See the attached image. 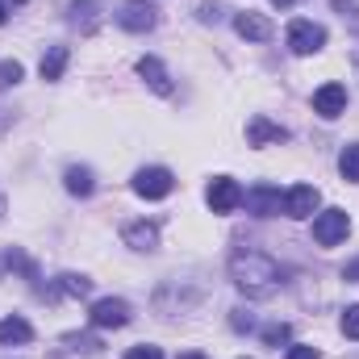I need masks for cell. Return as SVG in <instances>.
Wrapping results in <instances>:
<instances>
[{
    "mask_svg": "<svg viewBox=\"0 0 359 359\" xmlns=\"http://www.w3.org/2000/svg\"><path fill=\"white\" fill-rule=\"evenodd\" d=\"M0 213H4V201H0Z\"/></svg>",
    "mask_w": 359,
    "mask_h": 359,
    "instance_id": "31",
    "label": "cell"
},
{
    "mask_svg": "<svg viewBox=\"0 0 359 359\" xmlns=\"http://www.w3.org/2000/svg\"><path fill=\"white\" fill-rule=\"evenodd\" d=\"M234 29H238V38H247V42H268L271 38V21L259 17V13H238V17H234Z\"/></svg>",
    "mask_w": 359,
    "mask_h": 359,
    "instance_id": "12",
    "label": "cell"
},
{
    "mask_svg": "<svg viewBox=\"0 0 359 359\" xmlns=\"http://www.w3.org/2000/svg\"><path fill=\"white\" fill-rule=\"evenodd\" d=\"M343 334H347V339H355V343H359V305H351V309L343 313Z\"/></svg>",
    "mask_w": 359,
    "mask_h": 359,
    "instance_id": "22",
    "label": "cell"
},
{
    "mask_svg": "<svg viewBox=\"0 0 359 359\" xmlns=\"http://www.w3.org/2000/svg\"><path fill=\"white\" fill-rule=\"evenodd\" d=\"M271 4H276V8H288V4H297V0H271Z\"/></svg>",
    "mask_w": 359,
    "mask_h": 359,
    "instance_id": "28",
    "label": "cell"
},
{
    "mask_svg": "<svg viewBox=\"0 0 359 359\" xmlns=\"http://www.w3.org/2000/svg\"><path fill=\"white\" fill-rule=\"evenodd\" d=\"M288 334H292V330L280 322V326H268V330H264V343H268V347H280V343H288Z\"/></svg>",
    "mask_w": 359,
    "mask_h": 359,
    "instance_id": "23",
    "label": "cell"
},
{
    "mask_svg": "<svg viewBox=\"0 0 359 359\" xmlns=\"http://www.w3.org/2000/svg\"><path fill=\"white\" fill-rule=\"evenodd\" d=\"M88 322L100 326V330H117V326L130 322V305H126L121 297H100V301L88 309Z\"/></svg>",
    "mask_w": 359,
    "mask_h": 359,
    "instance_id": "5",
    "label": "cell"
},
{
    "mask_svg": "<svg viewBox=\"0 0 359 359\" xmlns=\"http://www.w3.org/2000/svg\"><path fill=\"white\" fill-rule=\"evenodd\" d=\"M205 201H209V209H213V213H234V209L243 205V188H238V180L217 176L213 184H209Z\"/></svg>",
    "mask_w": 359,
    "mask_h": 359,
    "instance_id": "7",
    "label": "cell"
},
{
    "mask_svg": "<svg viewBox=\"0 0 359 359\" xmlns=\"http://www.w3.org/2000/svg\"><path fill=\"white\" fill-rule=\"evenodd\" d=\"M288 46H292V55H318L326 46V29L318 21H292L288 25Z\"/></svg>",
    "mask_w": 359,
    "mask_h": 359,
    "instance_id": "4",
    "label": "cell"
},
{
    "mask_svg": "<svg viewBox=\"0 0 359 359\" xmlns=\"http://www.w3.org/2000/svg\"><path fill=\"white\" fill-rule=\"evenodd\" d=\"M13 4H25V0H13Z\"/></svg>",
    "mask_w": 359,
    "mask_h": 359,
    "instance_id": "30",
    "label": "cell"
},
{
    "mask_svg": "<svg viewBox=\"0 0 359 359\" xmlns=\"http://www.w3.org/2000/svg\"><path fill=\"white\" fill-rule=\"evenodd\" d=\"M243 205H247V213H255V217H276V213L284 209V196H280V188H271V184H255V188L243 192Z\"/></svg>",
    "mask_w": 359,
    "mask_h": 359,
    "instance_id": "6",
    "label": "cell"
},
{
    "mask_svg": "<svg viewBox=\"0 0 359 359\" xmlns=\"http://www.w3.org/2000/svg\"><path fill=\"white\" fill-rule=\"evenodd\" d=\"M155 4H147V0H126L121 4V13H117V25L121 29H130V34H147V29H155Z\"/></svg>",
    "mask_w": 359,
    "mask_h": 359,
    "instance_id": "8",
    "label": "cell"
},
{
    "mask_svg": "<svg viewBox=\"0 0 359 359\" xmlns=\"http://www.w3.org/2000/svg\"><path fill=\"white\" fill-rule=\"evenodd\" d=\"M63 67H67V46H50V50L42 55V63H38L42 80H59V76H63Z\"/></svg>",
    "mask_w": 359,
    "mask_h": 359,
    "instance_id": "16",
    "label": "cell"
},
{
    "mask_svg": "<svg viewBox=\"0 0 359 359\" xmlns=\"http://www.w3.org/2000/svg\"><path fill=\"white\" fill-rule=\"evenodd\" d=\"M247 142L251 147H268V142H288V130L284 126H276L268 117H255L251 126H247Z\"/></svg>",
    "mask_w": 359,
    "mask_h": 359,
    "instance_id": "13",
    "label": "cell"
},
{
    "mask_svg": "<svg viewBox=\"0 0 359 359\" xmlns=\"http://www.w3.org/2000/svg\"><path fill=\"white\" fill-rule=\"evenodd\" d=\"M339 172H343V180H351V184L359 180V142L343 147V155H339Z\"/></svg>",
    "mask_w": 359,
    "mask_h": 359,
    "instance_id": "18",
    "label": "cell"
},
{
    "mask_svg": "<svg viewBox=\"0 0 359 359\" xmlns=\"http://www.w3.org/2000/svg\"><path fill=\"white\" fill-rule=\"evenodd\" d=\"M347 230H351L347 209H326V213L313 217V243H318V247H339V243L347 238Z\"/></svg>",
    "mask_w": 359,
    "mask_h": 359,
    "instance_id": "2",
    "label": "cell"
},
{
    "mask_svg": "<svg viewBox=\"0 0 359 359\" xmlns=\"http://www.w3.org/2000/svg\"><path fill=\"white\" fill-rule=\"evenodd\" d=\"M313 113H322L326 121H330V117H339V113H347V88H343V84H334V80H330V84H322V88L313 92Z\"/></svg>",
    "mask_w": 359,
    "mask_h": 359,
    "instance_id": "10",
    "label": "cell"
},
{
    "mask_svg": "<svg viewBox=\"0 0 359 359\" xmlns=\"http://www.w3.org/2000/svg\"><path fill=\"white\" fill-rule=\"evenodd\" d=\"M126 359H163V351H159V347H130Z\"/></svg>",
    "mask_w": 359,
    "mask_h": 359,
    "instance_id": "24",
    "label": "cell"
},
{
    "mask_svg": "<svg viewBox=\"0 0 359 359\" xmlns=\"http://www.w3.org/2000/svg\"><path fill=\"white\" fill-rule=\"evenodd\" d=\"M121 238H126V247H134V251H155V247H159V226H151V222H130V226L121 230Z\"/></svg>",
    "mask_w": 359,
    "mask_h": 359,
    "instance_id": "11",
    "label": "cell"
},
{
    "mask_svg": "<svg viewBox=\"0 0 359 359\" xmlns=\"http://www.w3.org/2000/svg\"><path fill=\"white\" fill-rule=\"evenodd\" d=\"M318 201H322V192L313 188V184H297V188H288V196H284V213L288 217H313V209H318Z\"/></svg>",
    "mask_w": 359,
    "mask_h": 359,
    "instance_id": "9",
    "label": "cell"
},
{
    "mask_svg": "<svg viewBox=\"0 0 359 359\" xmlns=\"http://www.w3.org/2000/svg\"><path fill=\"white\" fill-rule=\"evenodd\" d=\"M67 343H72V351H84V355H100V339H88V334H72Z\"/></svg>",
    "mask_w": 359,
    "mask_h": 359,
    "instance_id": "21",
    "label": "cell"
},
{
    "mask_svg": "<svg viewBox=\"0 0 359 359\" xmlns=\"http://www.w3.org/2000/svg\"><path fill=\"white\" fill-rule=\"evenodd\" d=\"M55 292H63V297H84V292H88V280H84V276H72V271H67V276H59Z\"/></svg>",
    "mask_w": 359,
    "mask_h": 359,
    "instance_id": "19",
    "label": "cell"
},
{
    "mask_svg": "<svg viewBox=\"0 0 359 359\" xmlns=\"http://www.w3.org/2000/svg\"><path fill=\"white\" fill-rule=\"evenodd\" d=\"M34 339V326L25 318H0V343L13 347V343H29Z\"/></svg>",
    "mask_w": 359,
    "mask_h": 359,
    "instance_id": "15",
    "label": "cell"
},
{
    "mask_svg": "<svg viewBox=\"0 0 359 359\" xmlns=\"http://www.w3.org/2000/svg\"><path fill=\"white\" fill-rule=\"evenodd\" d=\"M4 17H8V8H4V0H0V25H4Z\"/></svg>",
    "mask_w": 359,
    "mask_h": 359,
    "instance_id": "29",
    "label": "cell"
},
{
    "mask_svg": "<svg viewBox=\"0 0 359 359\" xmlns=\"http://www.w3.org/2000/svg\"><path fill=\"white\" fill-rule=\"evenodd\" d=\"M138 76L159 92V96H172V76L163 72V63H159V59H138Z\"/></svg>",
    "mask_w": 359,
    "mask_h": 359,
    "instance_id": "14",
    "label": "cell"
},
{
    "mask_svg": "<svg viewBox=\"0 0 359 359\" xmlns=\"http://www.w3.org/2000/svg\"><path fill=\"white\" fill-rule=\"evenodd\" d=\"M92 172L88 168H67V192L72 196H92Z\"/></svg>",
    "mask_w": 359,
    "mask_h": 359,
    "instance_id": "17",
    "label": "cell"
},
{
    "mask_svg": "<svg viewBox=\"0 0 359 359\" xmlns=\"http://www.w3.org/2000/svg\"><path fill=\"white\" fill-rule=\"evenodd\" d=\"M176 359H209V355H201V351H184V355H176Z\"/></svg>",
    "mask_w": 359,
    "mask_h": 359,
    "instance_id": "26",
    "label": "cell"
},
{
    "mask_svg": "<svg viewBox=\"0 0 359 359\" xmlns=\"http://www.w3.org/2000/svg\"><path fill=\"white\" fill-rule=\"evenodd\" d=\"M284 359H322V355H318L313 347H292V351H288Z\"/></svg>",
    "mask_w": 359,
    "mask_h": 359,
    "instance_id": "25",
    "label": "cell"
},
{
    "mask_svg": "<svg viewBox=\"0 0 359 359\" xmlns=\"http://www.w3.org/2000/svg\"><path fill=\"white\" fill-rule=\"evenodd\" d=\"M21 76H25V67H21L17 59H4V63H0V88H13V84H21Z\"/></svg>",
    "mask_w": 359,
    "mask_h": 359,
    "instance_id": "20",
    "label": "cell"
},
{
    "mask_svg": "<svg viewBox=\"0 0 359 359\" xmlns=\"http://www.w3.org/2000/svg\"><path fill=\"white\" fill-rule=\"evenodd\" d=\"M230 280L247 292V297H271L280 288V264L264 251H238L230 259Z\"/></svg>",
    "mask_w": 359,
    "mask_h": 359,
    "instance_id": "1",
    "label": "cell"
},
{
    "mask_svg": "<svg viewBox=\"0 0 359 359\" xmlns=\"http://www.w3.org/2000/svg\"><path fill=\"white\" fill-rule=\"evenodd\" d=\"M347 280H359V264H351V268H347Z\"/></svg>",
    "mask_w": 359,
    "mask_h": 359,
    "instance_id": "27",
    "label": "cell"
},
{
    "mask_svg": "<svg viewBox=\"0 0 359 359\" xmlns=\"http://www.w3.org/2000/svg\"><path fill=\"white\" fill-rule=\"evenodd\" d=\"M172 188H176V176L168 168H142L134 176V192L142 201H163V196H172Z\"/></svg>",
    "mask_w": 359,
    "mask_h": 359,
    "instance_id": "3",
    "label": "cell"
}]
</instances>
